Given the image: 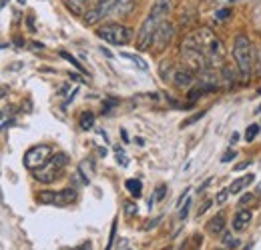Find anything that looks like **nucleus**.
Segmentation results:
<instances>
[{
    "mask_svg": "<svg viewBox=\"0 0 261 250\" xmlns=\"http://www.w3.org/2000/svg\"><path fill=\"white\" fill-rule=\"evenodd\" d=\"M97 36L100 40L109 42V44L125 46L133 40V30L125 24H119V22H107L97 30Z\"/></svg>",
    "mask_w": 261,
    "mask_h": 250,
    "instance_id": "nucleus-6",
    "label": "nucleus"
},
{
    "mask_svg": "<svg viewBox=\"0 0 261 250\" xmlns=\"http://www.w3.org/2000/svg\"><path fill=\"white\" fill-rule=\"evenodd\" d=\"M63 2L74 16H85L98 0H63Z\"/></svg>",
    "mask_w": 261,
    "mask_h": 250,
    "instance_id": "nucleus-12",
    "label": "nucleus"
},
{
    "mask_svg": "<svg viewBox=\"0 0 261 250\" xmlns=\"http://www.w3.org/2000/svg\"><path fill=\"white\" fill-rule=\"evenodd\" d=\"M223 228H225V216L223 214H217L215 218L209 222V232H213V234L223 232Z\"/></svg>",
    "mask_w": 261,
    "mask_h": 250,
    "instance_id": "nucleus-16",
    "label": "nucleus"
},
{
    "mask_svg": "<svg viewBox=\"0 0 261 250\" xmlns=\"http://www.w3.org/2000/svg\"><path fill=\"white\" fill-rule=\"evenodd\" d=\"M117 2H119V0H98L97 4L85 14V22H87L89 26H95L98 22H102L105 18H109V16L113 14Z\"/></svg>",
    "mask_w": 261,
    "mask_h": 250,
    "instance_id": "nucleus-8",
    "label": "nucleus"
},
{
    "mask_svg": "<svg viewBox=\"0 0 261 250\" xmlns=\"http://www.w3.org/2000/svg\"><path fill=\"white\" fill-rule=\"evenodd\" d=\"M247 166H251V160H245V162H239V164H235V168H233V170L237 172V170H243V168H247Z\"/></svg>",
    "mask_w": 261,
    "mask_h": 250,
    "instance_id": "nucleus-29",
    "label": "nucleus"
},
{
    "mask_svg": "<svg viewBox=\"0 0 261 250\" xmlns=\"http://www.w3.org/2000/svg\"><path fill=\"white\" fill-rule=\"evenodd\" d=\"M191 36H193V40L197 42L199 50L205 54V58H207V63H209L211 68H217V66L223 64V58H225L223 40L211 30V28L203 26V28H199V30L193 32Z\"/></svg>",
    "mask_w": 261,
    "mask_h": 250,
    "instance_id": "nucleus-3",
    "label": "nucleus"
},
{
    "mask_svg": "<svg viewBox=\"0 0 261 250\" xmlns=\"http://www.w3.org/2000/svg\"><path fill=\"white\" fill-rule=\"evenodd\" d=\"M159 72H161V76H163L165 80H173V74H175V70H173V64L171 63H161V68H159Z\"/></svg>",
    "mask_w": 261,
    "mask_h": 250,
    "instance_id": "nucleus-19",
    "label": "nucleus"
},
{
    "mask_svg": "<svg viewBox=\"0 0 261 250\" xmlns=\"http://www.w3.org/2000/svg\"><path fill=\"white\" fill-rule=\"evenodd\" d=\"M253 180H255V174H247V176H241V178H237V180H235V182L229 186V194H239L243 188L249 186Z\"/></svg>",
    "mask_w": 261,
    "mask_h": 250,
    "instance_id": "nucleus-14",
    "label": "nucleus"
},
{
    "mask_svg": "<svg viewBox=\"0 0 261 250\" xmlns=\"http://www.w3.org/2000/svg\"><path fill=\"white\" fill-rule=\"evenodd\" d=\"M121 56H123V58H129V60H133V63L137 64L141 70H147V64H145V60H143V58H139V56H135V54H127V52H123Z\"/></svg>",
    "mask_w": 261,
    "mask_h": 250,
    "instance_id": "nucleus-22",
    "label": "nucleus"
},
{
    "mask_svg": "<svg viewBox=\"0 0 261 250\" xmlns=\"http://www.w3.org/2000/svg\"><path fill=\"white\" fill-rule=\"evenodd\" d=\"M135 212H137V206H135V204H133V202H129V204H127V214H135Z\"/></svg>",
    "mask_w": 261,
    "mask_h": 250,
    "instance_id": "nucleus-32",
    "label": "nucleus"
},
{
    "mask_svg": "<svg viewBox=\"0 0 261 250\" xmlns=\"http://www.w3.org/2000/svg\"><path fill=\"white\" fill-rule=\"evenodd\" d=\"M16 2H20V4H24V2H27V0H16Z\"/></svg>",
    "mask_w": 261,
    "mask_h": 250,
    "instance_id": "nucleus-39",
    "label": "nucleus"
},
{
    "mask_svg": "<svg viewBox=\"0 0 261 250\" xmlns=\"http://www.w3.org/2000/svg\"><path fill=\"white\" fill-rule=\"evenodd\" d=\"M255 66H257V74L261 76V50L257 52V60H255Z\"/></svg>",
    "mask_w": 261,
    "mask_h": 250,
    "instance_id": "nucleus-35",
    "label": "nucleus"
},
{
    "mask_svg": "<svg viewBox=\"0 0 261 250\" xmlns=\"http://www.w3.org/2000/svg\"><path fill=\"white\" fill-rule=\"evenodd\" d=\"M237 140H239V134H237V132H235V134H233V136H231V144H235V142H237Z\"/></svg>",
    "mask_w": 261,
    "mask_h": 250,
    "instance_id": "nucleus-37",
    "label": "nucleus"
},
{
    "mask_svg": "<svg viewBox=\"0 0 261 250\" xmlns=\"http://www.w3.org/2000/svg\"><path fill=\"white\" fill-rule=\"evenodd\" d=\"M253 218V214H251V210L249 208H241V210H237L235 212V216H233V230H243L249 222Z\"/></svg>",
    "mask_w": 261,
    "mask_h": 250,
    "instance_id": "nucleus-13",
    "label": "nucleus"
},
{
    "mask_svg": "<svg viewBox=\"0 0 261 250\" xmlns=\"http://www.w3.org/2000/svg\"><path fill=\"white\" fill-rule=\"evenodd\" d=\"M257 94H259V96H261V88H259V90H257Z\"/></svg>",
    "mask_w": 261,
    "mask_h": 250,
    "instance_id": "nucleus-40",
    "label": "nucleus"
},
{
    "mask_svg": "<svg viewBox=\"0 0 261 250\" xmlns=\"http://www.w3.org/2000/svg\"><path fill=\"white\" fill-rule=\"evenodd\" d=\"M259 124H251L249 128H247V132H245V140L247 142H251V140H255L257 138V134H259Z\"/></svg>",
    "mask_w": 261,
    "mask_h": 250,
    "instance_id": "nucleus-20",
    "label": "nucleus"
},
{
    "mask_svg": "<svg viewBox=\"0 0 261 250\" xmlns=\"http://www.w3.org/2000/svg\"><path fill=\"white\" fill-rule=\"evenodd\" d=\"M229 14H231V10H229V8H221V10H217V14H215V16H217V20H219V22H223V20H227L229 18Z\"/></svg>",
    "mask_w": 261,
    "mask_h": 250,
    "instance_id": "nucleus-23",
    "label": "nucleus"
},
{
    "mask_svg": "<svg viewBox=\"0 0 261 250\" xmlns=\"http://www.w3.org/2000/svg\"><path fill=\"white\" fill-rule=\"evenodd\" d=\"M173 12V0H155L151 12L147 14V18L143 20L139 34H137V48L139 50H149L153 44V34L157 30V26L167 20V16Z\"/></svg>",
    "mask_w": 261,
    "mask_h": 250,
    "instance_id": "nucleus-1",
    "label": "nucleus"
},
{
    "mask_svg": "<svg viewBox=\"0 0 261 250\" xmlns=\"http://www.w3.org/2000/svg\"><path fill=\"white\" fill-rule=\"evenodd\" d=\"M91 248H93V244H91V242H83L81 246H76L74 250H91Z\"/></svg>",
    "mask_w": 261,
    "mask_h": 250,
    "instance_id": "nucleus-34",
    "label": "nucleus"
},
{
    "mask_svg": "<svg viewBox=\"0 0 261 250\" xmlns=\"http://www.w3.org/2000/svg\"><path fill=\"white\" fill-rule=\"evenodd\" d=\"M223 242H225V246H229V248H233V246H237V244H239L231 234H225V240H223Z\"/></svg>",
    "mask_w": 261,
    "mask_h": 250,
    "instance_id": "nucleus-26",
    "label": "nucleus"
},
{
    "mask_svg": "<svg viewBox=\"0 0 261 250\" xmlns=\"http://www.w3.org/2000/svg\"><path fill=\"white\" fill-rule=\"evenodd\" d=\"M79 126L83 128V130H91L93 126H95V114L93 112H83L81 114V118H79Z\"/></svg>",
    "mask_w": 261,
    "mask_h": 250,
    "instance_id": "nucleus-17",
    "label": "nucleus"
},
{
    "mask_svg": "<svg viewBox=\"0 0 261 250\" xmlns=\"http://www.w3.org/2000/svg\"><path fill=\"white\" fill-rule=\"evenodd\" d=\"M235 157H237V152H235V150H229V152H225V154H223L221 162H231V160H233Z\"/></svg>",
    "mask_w": 261,
    "mask_h": 250,
    "instance_id": "nucleus-28",
    "label": "nucleus"
},
{
    "mask_svg": "<svg viewBox=\"0 0 261 250\" xmlns=\"http://www.w3.org/2000/svg\"><path fill=\"white\" fill-rule=\"evenodd\" d=\"M189 206H191V202H189V200H187V204H185V206H183V208H181V212H179V216H181V218H185V216H187V214H189Z\"/></svg>",
    "mask_w": 261,
    "mask_h": 250,
    "instance_id": "nucleus-30",
    "label": "nucleus"
},
{
    "mask_svg": "<svg viewBox=\"0 0 261 250\" xmlns=\"http://www.w3.org/2000/svg\"><path fill=\"white\" fill-rule=\"evenodd\" d=\"M125 186H127V190H129L135 198H139V196H141V190H143L141 180H137V178H129V180L125 182Z\"/></svg>",
    "mask_w": 261,
    "mask_h": 250,
    "instance_id": "nucleus-18",
    "label": "nucleus"
},
{
    "mask_svg": "<svg viewBox=\"0 0 261 250\" xmlns=\"http://www.w3.org/2000/svg\"><path fill=\"white\" fill-rule=\"evenodd\" d=\"M66 162H68V160H66V154H55V157H50L46 160V164H42L40 168L33 170L34 178H36L38 182H42V184L55 182V180L63 174Z\"/></svg>",
    "mask_w": 261,
    "mask_h": 250,
    "instance_id": "nucleus-5",
    "label": "nucleus"
},
{
    "mask_svg": "<svg viewBox=\"0 0 261 250\" xmlns=\"http://www.w3.org/2000/svg\"><path fill=\"white\" fill-rule=\"evenodd\" d=\"M133 8H135V0H119L111 16H115V14H119V16H127Z\"/></svg>",
    "mask_w": 261,
    "mask_h": 250,
    "instance_id": "nucleus-15",
    "label": "nucleus"
},
{
    "mask_svg": "<svg viewBox=\"0 0 261 250\" xmlns=\"http://www.w3.org/2000/svg\"><path fill=\"white\" fill-rule=\"evenodd\" d=\"M195 72L189 70V68H177L175 74H173V84L179 88V90H189L193 84H195Z\"/></svg>",
    "mask_w": 261,
    "mask_h": 250,
    "instance_id": "nucleus-11",
    "label": "nucleus"
},
{
    "mask_svg": "<svg viewBox=\"0 0 261 250\" xmlns=\"http://www.w3.org/2000/svg\"><path fill=\"white\" fill-rule=\"evenodd\" d=\"M227 196H229V188H223V190H221V192L217 194V198H215V202H217V204H223V202L227 200Z\"/></svg>",
    "mask_w": 261,
    "mask_h": 250,
    "instance_id": "nucleus-24",
    "label": "nucleus"
},
{
    "mask_svg": "<svg viewBox=\"0 0 261 250\" xmlns=\"http://www.w3.org/2000/svg\"><path fill=\"white\" fill-rule=\"evenodd\" d=\"M61 56H63V58H65V60H68V63L72 64V66H74V68H79V70H81V72H87V70H85V68H83V64L79 63V60H76V58H74V56H70V54H68V52H66V50H61Z\"/></svg>",
    "mask_w": 261,
    "mask_h": 250,
    "instance_id": "nucleus-21",
    "label": "nucleus"
},
{
    "mask_svg": "<svg viewBox=\"0 0 261 250\" xmlns=\"http://www.w3.org/2000/svg\"><path fill=\"white\" fill-rule=\"evenodd\" d=\"M209 206H211V200H207V202H205V204L201 206V210H199V216H201L203 212H207V210H209Z\"/></svg>",
    "mask_w": 261,
    "mask_h": 250,
    "instance_id": "nucleus-33",
    "label": "nucleus"
},
{
    "mask_svg": "<svg viewBox=\"0 0 261 250\" xmlns=\"http://www.w3.org/2000/svg\"><path fill=\"white\" fill-rule=\"evenodd\" d=\"M70 78H72V80H76V82H85V80H83L79 74H70Z\"/></svg>",
    "mask_w": 261,
    "mask_h": 250,
    "instance_id": "nucleus-36",
    "label": "nucleus"
},
{
    "mask_svg": "<svg viewBox=\"0 0 261 250\" xmlns=\"http://www.w3.org/2000/svg\"><path fill=\"white\" fill-rule=\"evenodd\" d=\"M173 38H175V24H171L169 20H163V22L157 26L155 34H153V44H151V48L157 50V52H161V50H165V48L173 42Z\"/></svg>",
    "mask_w": 261,
    "mask_h": 250,
    "instance_id": "nucleus-10",
    "label": "nucleus"
},
{
    "mask_svg": "<svg viewBox=\"0 0 261 250\" xmlns=\"http://www.w3.org/2000/svg\"><path fill=\"white\" fill-rule=\"evenodd\" d=\"M253 200H255V196H253V194H245V196H241L239 204L243 206V204H249V202H253Z\"/></svg>",
    "mask_w": 261,
    "mask_h": 250,
    "instance_id": "nucleus-27",
    "label": "nucleus"
},
{
    "mask_svg": "<svg viewBox=\"0 0 261 250\" xmlns=\"http://www.w3.org/2000/svg\"><path fill=\"white\" fill-rule=\"evenodd\" d=\"M201 116H205V112H199V114H195V116H191V118H187V120H185V122L181 124V128H185V126L193 124V122H195V120H199Z\"/></svg>",
    "mask_w": 261,
    "mask_h": 250,
    "instance_id": "nucleus-25",
    "label": "nucleus"
},
{
    "mask_svg": "<svg viewBox=\"0 0 261 250\" xmlns=\"http://www.w3.org/2000/svg\"><path fill=\"white\" fill-rule=\"evenodd\" d=\"M181 60L185 64V68L193 70L195 74H201L203 70L211 68L209 63H207V58H205V54L199 50V46H197V42L193 40V36H187L183 40V44H181Z\"/></svg>",
    "mask_w": 261,
    "mask_h": 250,
    "instance_id": "nucleus-4",
    "label": "nucleus"
},
{
    "mask_svg": "<svg viewBox=\"0 0 261 250\" xmlns=\"http://www.w3.org/2000/svg\"><path fill=\"white\" fill-rule=\"evenodd\" d=\"M50 157H53V148L48 144H36V146L27 150V154H24V166L29 170H36L42 164H46V160Z\"/></svg>",
    "mask_w": 261,
    "mask_h": 250,
    "instance_id": "nucleus-9",
    "label": "nucleus"
},
{
    "mask_svg": "<svg viewBox=\"0 0 261 250\" xmlns=\"http://www.w3.org/2000/svg\"><path fill=\"white\" fill-rule=\"evenodd\" d=\"M257 194H261V184L257 186Z\"/></svg>",
    "mask_w": 261,
    "mask_h": 250,
    "instance_id": "nucleus-38",
    "label": "nucleus"
},
{
    "mask_svg": "<svg viewBox=\"0 0 261 250\" xmlns=\"http://www.w3.org/2000/svg\"><path fill=\"white\" fill-rule=\"evenodd\" d=\"M231 54H233V60H235L241 80H249L253 70H255V60H257L255 46H253L251 38L247 34H237L235 40H233Z\"/></svg>",
    "mask_w": 261,
    "mask_h": 250,
    "instance_id": "nucleus-2",
    "label": "nucleus"
},
{
    "mask_svg": "<svg viewBox=\"0 0 261 250\" xmlns=\"http://www.w3.org/2000/svg\"><path fill=\"white\" fill-rule=\"evenodd\" d=\"M36 200L40 204H50V206H68L76 200V190L65 188V190H42L38 192Z\"/></svg>",
    "mask_w": 261,
    "mask_h": 250,
    "instance_id": "nucleus-7",
    "label": "nucleus"
},
{
    "mask_svg": "<svg viewBox=\"0 0 261 250\" xmlns=\"http://www.w3.org/2000/svg\"><path fill=\"white\" fill-rule=\"evenodd\" d=\"M165 190H167V188H165L163 184H161V186L157 188V196H155L157 200H163V198H165Z\"/></svg>",
    "mask_w": 261,
    "mask_h": 250,
    "instance_id": "nucleus-31",
    "label": "nucleus"
}]
</instances>
